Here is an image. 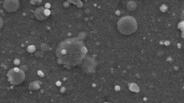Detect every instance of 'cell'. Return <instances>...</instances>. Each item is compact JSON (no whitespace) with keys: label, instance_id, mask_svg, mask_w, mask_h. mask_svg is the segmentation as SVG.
<instances>
[{"label":"cell","instance_id":"1","mask_svg":"<svg viewBox=\"0 0 184 103\" xmlns=\"http://www.w3.org/2000/svg\"><path fill=\"white\" fill-rule=\"evenodd\" d=\"M86 55V48L79 38H69L62 41L56 50L59 64L67 69H72L83 63Z\"/></svg>","mask_w":184,"mask_h":103},{"label":"cell","instance_id":"2","mask_svg":"<svg viewBox=\"0 0 184 103\" xmlns=\"http://www.w3.org/2000/svg\"><path fill=\"white\" fill-rule=\"evenodd\" d=\"M138 28L137 22L132 16H124L118 22V30L123 36H131Z\"/></svg>","mask_w":184,"mask_h":103},{"label":"cell","instance_id":"3","mask_svg":"<svg viewBox=\"0 0 184 103\" xmlns=\"http://www.w3.org/2000/svg\"><path fill=\"white\" fill-rule=\"evenodd\" d=\"M26 78V73L23 69L19 68H14L12 69L8 73V79L9 82L12 83V85H19L25 81Z\"/></svg>","mask_w":184,"mask_h":103},{"label":"cell","instance_id":"4","mask_svg":"<svg viewBox=\"0 0 184 103\" xmlns=\"http://www.w3.org/2000/svg\"><path fill=\"white\" fill-rule=\"evenodd\" d=\"M95 67L96 63L94 59H92L91 57H86V59H85L83 62L82 69L86 74H93L95 72Z\"/></svg>","mask_w":184,"mask_h":103},{"label":"cell","instance_id":"5","mask_svg":"<svg viewBox=\"0 0 184 103\" xmlns=\"http://www.w3.org/2000/svg\"><path fill=\"white\" fill-rule=\"evenodd\" d=\"M50 14H51V11L48 9H45L43 7H40L35 10V17L37 20L40 21V22L45 21L50 16Z\"/></svg>","mask_w":184,"mask_h":103},{"label":"cell","instance_id":"6","mask_svg":"<svg viewBox=\"0 0 184 103\" xmlns=\"http://www.w3.org/2000/svg\"><path fill=\"white\" fill-rule=\"evenodd\" d=\"M4 9H6V11L12 13V12L17 11L19 8H20V3L19 1H15V0H8L5 1L3 4Z\"/></svg>","mask_w":184,"mask_h":103},{"label":"cell","instance_id":"7","mask_svg":"<svg viewBox=\"0 0 184 103\" xmlns=\"http://www.w3.org/2000/svg\"><path fill=\"white\" fill-rule=\"evenodd\" d=\"M40 84L39 82H33L32 83L29 84V89L30 90H38V89H40Z\"/></svg>","mask_w":184,"mask_h":103},{"label":"cell","instance_id":"8","mask_svg":"<svg viewBox=\"0 0 184 103\" xmlns=\"http://www.w3.org/2000/svg\"><path fill=\"white\" fill-rule=\"evenodd\" d=\"M127 8H128V9H130V10H134V9H136V4H135V2H133V1H131V2L128 3Z\"/></svg>","mask_w":184,"mask_h":103},{"label":"cell","instance_id":"9","mask_svg":"<svg viewBox=\"0 0 184 103\" xmlns=\"http://www.w3.org/2000/svg\"><path fill=\"white\" fill-rule=\"evenodd\" d=\"M130 90L132 92H138L139 91V87H138L137 84H135V83H131L130 84Z\"/></svg>","mask_w":184,"mask_h":103},{"label":"cell","instance_id":"10","mask_svg":"<svg viewBox=\"0 0 184 103\" xmlns=\"http://www.w3.org/2000/svg\"><path fill=\"white\" fill-rule=\"evenodd\" d=\"M27 52H28V53H30V54H32V53H35V52H36V47H35L34 45H30L28 48H27Z\"/></svg>","mask_w":184,"mask_h":103},{"label":"cell","instance_id":"11","mask_svg":"<svg viewBox=\"0 0 184 103\" xmlns=\"http://www.w3.org/2000/svg\"><path fill=\"white\" fill-rule=\"evenodd\" d=\"M166 9H167V8L165 7V5H163V6L161 7V10H162V11H165Z\"/></svg>","mask_w":184,"mask_h":103},{"label":"cell","instance_id":"12","mask_svg":"<svg viewBox=\"0 0 184 103\" xmlns=\"http://www.w3.org/2000/svg\"><path fill=\"white\" fill-rule=\"evenodd\" d=\"M14 64L18 66V65L20 64V60H19V59H16V60H14Z\"/></svg>","mask_w":184,"mask_h":103},{"label":"cell","instance_id":"13","mask_svg":"<svg viewBox=\"0 0 184 103\" xmlns=\"http://www.w3.org/2000/svg\"><path fill=\"white\" fill-rule=\"evenodd\" d=\"M48 8V9H49V8H50V4H46L45 5V9H47Z\"/></svg>","mask_w":184,"mask_h":103},{"label":"cell","instance_id":"14","mask_svg":"<svg viewBox=\"0 0 184 103\" xmlns=\"http://www.w3.org/2000/svg\"><path fill=\"white\" fill-rule=\"evenodd\" d=\"M38 74H39V75H40V76H43V74H42V71H39V72H38Z\"/></svg>","mask_w":184,"mask_h":103},{"label":"cell","instance_id":"15","mask_svg":"<svg viewBox=\"0 0 184 103\" xmlns=\"http://www.w3.org/2000/svg\"><path fill=\"white\" fill-rule=\"evenodd\" d=\"M116 90H118H118H119V87H118V86H117V87H116Z\"/></svg>","mask_w":184,"mask_h":103}]
</instances>
